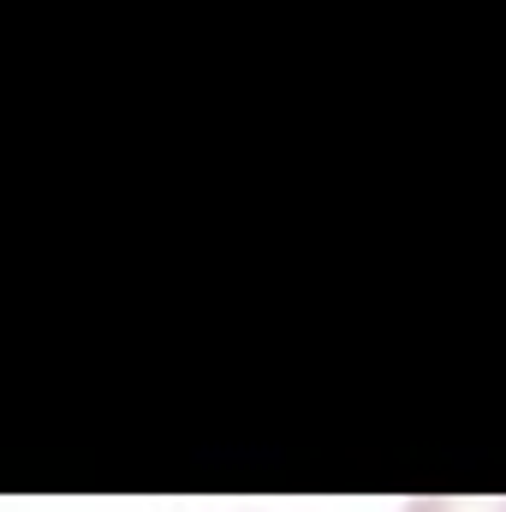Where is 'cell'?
Masks as SVG:
<instances>
[{
  "mask_svg": "<svg viewBox=\"0 0 506 512\" xmlns=\"http://www.w3.org/2000/svg\"><path fill=\"white\" fill-rule=\"evenodd\" d=\"M405 512H506V495H417Z\"/></svg>",
  "mask_w": 506,
  "mask_h": 512,
  "instance_id": "obj_1",
  "label": "cell"
}]
</instances>
